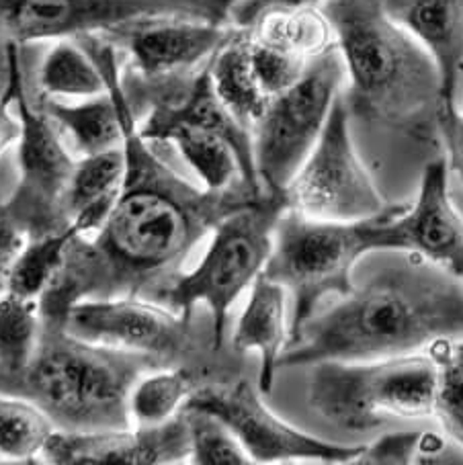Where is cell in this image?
Segmentation results:
<instances>
[{
    "instance_id": "6da1fadb",
    "label": "cell",
    "mask_w": 463,
    "mask_h": 465,
    "mask_svg": "<svg viewBox=\"0 0 463 465\" xmlns=\"http://www.w3.org/2000/svg\"><path fill=\"white\" fill-rule=\"evenodd\" d=\"M113 94L123 130L125 176L113 207L94 232L70 244L58 275L39 298L45 324L64 326L72 306L86 300L143 298L172 282L191 251L213 228L262 193L242 179L223 191L197 189L142 138L127 99L117 45L107 35L76 37Z\"/></svg>"
},
{
    "instance_id": "7a4b0ae2",
    "label": "cell",
    "mask_w": 463,
    "mask_h": 465,
    "mask_svg": "<svg viewBox=\"0 0 463 465\" xmlns=\"http://www.w3.org/2000/svg\"><path fill=\"white\" fill-rule=\"evenodd\" d=\"M443 339H463L461 279L433 262L409 261L375 272L310 318L277 367L412 355Z\"/></svg>"
},
{
    "instance_id": "3957f363",
    "label": "cell",
    "mask_w": 463,
    "mask_h": 465,
    "mask_svg": "<svg viewBox=\"0 0 463 465\" xmlns=\"http://www.w3.org/2000/svg\"><path fill=\"white\" fill-rule=\"evenodd\" d=\"M322 13L349 74V115L437 143L441 84L425 47L388 17L383 0H324Z\"/></svg>"
},
{
    "instance_id": "277c9868",
    "label": "cell",
    "mask_w": 463,
    "mask_h": 465,
    "mask_svg": "<svg viewBox=\"0 0 463 465\" xmlns=\"http://www.w3.org/2000/svg\"><path fill=\"white\" fill-rule=\"evenodd\" d=\"M156 361L72 336L64 326L45 324L31 363L0 383V394L34 402L60 430H105L133 427L130 391Z\"/></svg>"
},
{
    "instance_id": "5b68a950",
    "label": "cell",
    "mask_w": 463,
    "mask_h": 465,
    "mask_svg": "<svg viewBox=\"0 0 463 465\" xmlns=\"http://www.w3.org/2000/svg\"><path fill=\"white\" fill-rule=\"evenodd\" d=\"M410 205H388L357 222L316 220L287 207L273 232V248L262 272L293 298L290 344L329 295L345 298L355 262L363 254L389 251L388 223Z\"/></svg>"
},
{
    "instance_id": "8992f818",
    "label": "cell",
    "mask_w": 463,
    "mask_h": 465,
    "mask_svg": "<svg viewBox=\"0 0 463 465\" xmlns=\"http://www.w3.org/2000/svg\"><path fill=\"white\" fill-rule=\"evenodd\" d=\"M287 207L285 193L262 191L257 202L226 215L213 228L212 244L193 271L179 272L148 300L187 320H193L195 306L205 303L212 312L213 349L222 351L230 308L265 269L275 226Z\"/></svg>"
},
{
    "instance_id": "52a82bcc",
    "label": "cell",
    "mask_w": 463,
    "mask_h": 465,
    "mask_svg": "<svg viewBox=\"0 0 463 465\" xmlns=\"http://www.w3.org/2000/svg\"><path fill=\"white\" fill-rule=\"evenodd\" d=\"M438 369L430 355L375 361H320L308 380V404L340 430L378 429L388 416L435 414Z\"/></svg>"
},
{
    "instance_id": "ba28073f",
    "label": "cell",
    "mask_w": 463,
    "mask_h": 465,
    "mask_svg": "<svg viewBox=\"0 0 463 465\" xmlns=\"http://www.w3.org/2000/svg\"><path fill=\"white\" fill-rule=\"evenodd\" d=\"M64 328L99 347L135 352L161 367H203L238 378V363L222 357L187 320L143 298L86 300L72 306Z\"/></svg>"
},
{
    "instance_id": "9c48e42d",
    "label": "cell",
    "mask_w": 463,
    "mask_h": 465,
    "mask_svg": "<svg viewBox=\"0 0 463 465\" xmlns=\"http://www.w3.org/2000/svg\"><path fill=\"white\" fill-rule=\"evenodd\" d=\"M345 72V62L334 44L310 58L298 83L269 99L265 114L251 132L262 191L285 193L320 138Z\"/></svg>"
},
{
    "instance_id": "30bf717a",
    "label": "cell",
    "mask_w": 463,
    "mask_h": 465,
    "mask_svg": "<svg viewBox=\"0 0 463 465\" xmlns=\"http://www.w3.org/2000/svg\"><path fill=\"white\" fill-rule=\"evenodd\" d=\"M13 105L21 124L17 140L19 181L6 203L29 238H39L70 226L64 212V197L76 160L64 143L58 125L29 97L19 45L13 55Z\"/></svg>"
},
{
    "instance_id": "8fae6325",
    "label": "cell",
    "mask_w": 463,
    "mask_h": 465,
    "mask_svg": "<svg viewBox=\"0 0 463 465\" xmlns=\"http://www.w3.org/2000/svg\"><path fill=\"white\" fill-rule=\"evenodd\" d=\"M285 195L291 210L330 222L365 220L388 207L353 148L342 97L334 99L320 138L287 184Z\"/></svg>"
},
{
    "instance_id": "7c38bea8",
    "label": "cell",
    "mask_w": 463,
    "mask_h": 465,
    "mask_svg": "<svg viewBox=\"0 0 463 465\" xmlns=\"http://www.w3.org/2000/svg\"><path fill=\"white\" fill-rule=\"evenodd\" d=\"M185 408L220 419L241 440L252 463L310 460L322 463H353L365 445H334L293 429L269 411L261 390L249 380L210 381L189 396Z\"/></svg>"
},
{
    "instance_id": "4fadbf2b",
    "label": "cell",
    "mask_w": 463,
    "mask_h": 465,
    "mask_svg": "<svg viewBox=\"0 0 463 465\" xmlns=\"http://www.w3.org/2000/svg\"><path fill=\"white\" fill-rule=\"evenodd\" d=\"M142 19H177V0H0V37L17 45L109 34Z\"/></svg>"
},
{
    "instance_id": "5bb4252c",
    "label": "cell",
    "mask_w": 463,
    "mask_h": 465,
    "mask_svg": "<svg viewBox=\"0 0 463 465\" xmlns=\"http://www.w3.org/2000/svg\"><path fill=\"white\" fill-rule=\"evenodd\" d=\"M191 457L187 416L181 411L171 420L152 427L105 430L55 429L39 461L54 465H166Z\"/></svg>"
},
{
    "instance_id": "9a60e30c",
    "label": "cell",
    "mask_w": 463,
    "mask_h": 465,
    "mask_svg": "<svg viewBox=\"0 0 463 465\" xmlns=\"http://www.w3.org/2000/svg\"><path fill=\"white\" fill-rule=\"evenodd\" d=\"M234 31L236 27H215L187 19H142L103 35L125 54L130 64L127 76L156 83L205 66Z\"/></svg>"
},
{
    "instance_id": "2e32d148",
    "label": "cell",
    "mask_w": 463,
    "mask_h": 465,
    "mask_svg": "<svg viewBox=\"0 0 463 465\" xmlns=\"http://www.w3.org/2000/svg\"><path fill=\"white\" fill-rule=\"evenodd\" d=\"M445 158L425 166L419 202L388 223L389 251H409L463 279V218L447 193Z\"/></svg>"
},
{
    "instance_id": "e0dca14e",
    "label": "cell",
    "mask_w": 463,
    "mask_h": 465,
    "mask_svg": "<svg viewBox=\"0 0 463 465\" xmlns=\"http://www.w3.org/2000/svg\"><path fill=\"white\" fill-rule=\"evenodd\" d=\"M383 9L430 54L441 84V107H455L463 64V0H383Z\"/></svg>"
},
{
    "instance_id": "ac0fdd59",
    "label": "cell",
    "mask_w": 463,
    "mask_h": 465,
    "mask_svg": "<svg viewBox=\"0 0 463 465\" xmlns=\"http://www.w3.org/2000/svg\"><path fill=\"white\" fill-rule=\"evenodd\" d=\"M285 290L279 283L261 272L254 279L251 300L246 303L232 339V349L236 355L257 351L261 355L259 390L269 394L275 386L277 363L281 357L285 341H290V331L285 326Z\"/></svg>"
},
{
    "instance_id": "d6986e66",
    "label": "cell",
    "mask_w": 463,
    "mask_h": 465,
    "mask_svg": "<svg viewBox=\"0 0 463 465\" xmlns=\"http://www.w3.org/2000/svg\"><path fill=\"white\" fill-rule=\"evenodd\" d=\"M125 176L123 148L99 152L76 160L64 197V212L84 236L97 232L113 207Z\"/></svg>"
},
{
    "instance_id": "ffe728a7",
    "label": "cell",
    "mask_w": 463,
    "mask_h": 465,
    "mask_svg": "<svg viewBox=\"0 0 463 465\" xmlns=\"http://www.w3.org/2000/svg\"><path fill=\"white\" fill-rule=\"evenodd\" d=\"M251 45V29L236 27L234 35L213 54L210 72L220 101L246 130L252 132V125L265 114L269 97L254 74Z\"/></svg>"
},
{
    "instance_id": "44dd1931",
    "label": "cell",
    "mask_w": 463,
    "mask_h": 465,
    "mask_svg": "<svg viewBox=\"0 0 463 465\" xmlns=\"http://www.w3.org/2000/svg\"><path fill=\"white\" fill-rule=\"evenodd\" d=\"M37 105L58 125L62 135H66L78 156H93L99 152L122 148V117L109 91L78 103L39 97Z\"/></svg>"
},
{
    "instance_id": "7402d4cb",
    "label": "cell",
    "mask_w": 463,
    "mask_h": 465,
    "mask_svg": "<svg viewBox=\"0 0 463 465\" xmlns=\"http://www.w3.org/2000/svg\"><path fill=\"white\" fill-rule=\"evenodd\" d=\"M234 380L203 367H161L146 371L130 391V416L135 427H152L171 420L197 388L210 381Z\"/></svg>"
},
{
    "instance_id": "603a6c76",
    "label": "cell",
    "mask_w": 463,
    "mask_h": 465,
    "mask_svg": "<svg viewBox=\"0 0 463 465\" xmlns=\"http://www.w3.org/2000/svg\"><path fill=\"white\" fill-rule=\"evenodd\" d=\"M42 99H89L107 91L105 78L76 39H55L37 72Z\"/></svg>"
},
{
    "instance_id": "cb8c5ba5",
    "label": "cell",
    "mask_w": 463,
    "mask_h": 465,
    "mask_svg": "<svg viewBox=\"0 0 463 465\" xmlns=\"http://www.w3.org/2000/svg\"><path fill=\"white\" fill-rule=\"evenodd\" d=\"M156 143H174L181 156L202 179L210 191H223L241 181V166L234 150L220 134L199 130V127H169Z\"/></svg>"
},
{
    "instance_id": "d4e9b609",
    "label": "cell",
    "mask_w": 463,
    "mask_h": 465,
    "mask_svg": "<svg viewBox=\"0 0 463 465\" xmlns=\"http://www.w3.org/2000/svg\"><path fill=\"white\" fill-rule=\"evenodd\" d=\"M252 39L279 50L314 58L334 45V34L326 15L318 9L273 11L251 27Z\"/></svg>"
},
{
    "instance_id": "484cf974",
    "label": "cell",
    "mask_w": 463,
    "mask_h": 465,
    "mask_svg": "<svg viewBox=\"0 0 463 465\" xmlns=\"http://www.w3.org/2000/svg\"><path fill=\"white\" fill-rule=\"evenodd\" d=\"M42 336L37 300L5 293L0 298V383L19 375L34 359Z\"/></svg>"
},
{
    "instance_id": "4316f807",
    "label": "cell",
    "mask_w": 463,
    "mask_h": 465,
    "mask_svg": "<svg viewBox=\"0 0 463 465\" xmlns=\"http://www.w3.org/2000/svg\"><path fill=\"white\" fill-rule=\"evenodd\" d=\"M78 236H84L81 228L76 223H70L68 228L52 232V234L29 238L13 267L9 293L39 302L54 277L58 275L70 244Z\"/></svg>"
},
{
    "instance_id": "83f0119b",
    "label": "cell",
    "mask_w": 463,
    "mask_h": 465,
    "mask_svg": "<svg viewBox=\"0 0 463 465\" xmlns=\"http://www.w3.org/2000/svg\"><path fill=\"white\" fill-rule=\"evenodd\" d=\"M54 430V422L34 402L0 394V461H37Z\"/></svg>"
},
{
    "instance_id": "f1b7e54d",
    "label": "cell",
    "mask_w": 463,
    "mask_h": 465,
    "mask_svg": "<svg viewBox=\"0 0 463 465\" xmlns=\"http://www.w3.org/2000/svg\"><path fill=\"white\" fill-rule=\"evenodd\" d=\"M438 369L435 414L447 435L463 445V342L437 341L429 347Z\"/></svg>"
},
{
    "instance_id": "f546056e",
    "label": "cell",
    "mask_w": 463,
    "mask_h": 465,
    "mask_svg": "<svg viewBox=\"0 0 463 465\" xmlns=\"http://www.w3.org/2000/svg\"><path fill=\"white\" fill-rule=\"evenodd\" d=\"M191 437V463L197 465H246L252 463L241 440L215 416L182 406Z\"/></svg>"
},
{
    "instance_id": "4dcf8cb0",
    "label": "cell",
    "mask_w": 463,
    "mask_h": 465,
    "mask_svg": "<svg viewBox=\"0 0 463 465\" xmlns=\"http://www.w3.org/2000/svg\"><path fill=\"white\" fill-rule=\"evenodd\" d=\"M251 58L254 74H257L262 93H265L269 99L298 83L310 62L300 54H291L279 50V47L259 44L254 42V39L251 45Z\"/></svg>"
},
{
    "instance_id": "1f68e13d",
    "label": "cell",
    "mask_w": 463,
    "mask_h": 465,
    "mask_svg": "<svg viewBox=\"0 0 463 465\" xmlns=\"http://www.w3.org/2000/svg\"><path fill=\"white\" fill-rule=\"evenodd\" d=\"M422 432H398L386 435L365 447L353 463L357 465H409L419 463V445Z\"/></svg>"
},
{
    "instance_id": "d6a6232c",
    "label": "cell",
    "mask_w": 463,
    "mask_h": 465,
    "mask_svg": "<svg viewBox=\"0 0 463 465\" xmlns=\"http://www.w3.org/2000/svg\"><path fill=\"white\" fill-rule=\"evenodd\" d=\"M27 242V230L23 228V223L13 213L9 203L3 202L0 203V298L9 293L13 267Z\"/></svg>"
},
{
    "instance_id": "836d02e7",
    "label": "cell",
    "mask_w": 463,
    "mask_h": 465,
    "mask_svg": "<svg viewBox=\"0 0 463 465\" xmlns=\"http://www.w3.org/2000/svg\"><path fill=\"white\" fill-rule=\"evenodd\" d=\"M324 0H242L232 11V27L251 29L262 15L273 11H298V9H318Z\"/></svg>"
},
{
    "instance_id": "e575fe53",
    "label": "cell",
    "mask_w": 463,
    "mask_h": 465,
    "mask_svg": "<svg viewBox=\"0 0 463 465\" xmlns=\"http://www.w3.org/2000/svg\"><path fill=\"white\" fill-rule=\"evenodd\" d=\"M459 74H463V64ZM438 135L449 152L447 166L463 183V114H459L458 107H441L438 111Z\"/></svg>"
},
{
    "instance_id": "d590c367",
    "label": "cell",
    "mask_w": 463,
    "mask_h": 465,
    "mask_svg": "<svg viewBox=\"0 0 463 465\" xmlns=\"http://www.w3.org/2000/svg\"><path fill=\"white\" fill-rule=\"evenodd\" d=\"M242 0H179V19L232 27V11Z\"/></svg>"
},
{
    "instance_id": "8d00e7d4",
    "label": "cell",
    "mask_w": 463,
    "mask_h": 465,
    "mask_svg": "<svg viewBox=\"0 0 463 465\" xmlns=\"http://www.w3.org/2000/svg\"><path fill=\"white\" fill-rule=\"evenodd\" d=\"M11 105H13V78H11L9 94H6L5 99H0V156L5 154L6 148L13 146V143L19 140V134H21L19 117L11 114Z\"/></svg>"
},
{
    "instance_id": "74e56055",
    "label": "cell",
    "mask_w": 463,
    "mask_h": 465,
    "mask_svg": "<svg viewBox=\"0 0 463 465\" xmlns=\"http://www.w3.org/2000/svg\"><path fill=\"white\" fill-rule=\"evenodd\" d=\"M15 45L0 37V99H5L11 91V78H13V54Z\"/></svg>"
}]
</instances>
